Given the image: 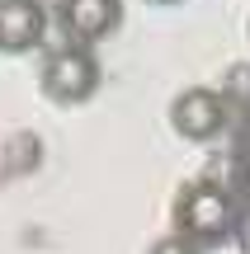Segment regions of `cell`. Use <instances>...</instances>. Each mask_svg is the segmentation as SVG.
I'll return each instance as SVG.
<instances>
[{
	"label": "cell",
	"mask_w": 250,
	"mask_h": 254,
	"mask_svg": "<svg viewBox=\"0 0 250 254\" xmlns=\"http://www.w3.org/2000/svg\"><path fill=\"white\" fill-rule=\"evenodd\" d=\"M170 226L175 236L194 240L198 250L222 245L236 226V198L222 189L217 179H189L175 193V207H170Z\"/></svg>",
	"instance_id": "6da1fadb"
},
{
	"label": "cell",
	"mask_w": 250,
	"mask_h": 254,
	"mask_svg": "<svg viewBox=\"0 0 250 254\" xmlns=\"http://www.w3.org/2000/svg\"><path fill=\"white\" fill-rule=\"evenodd\" d=\"M38 85H43V94L52 104H85L99 90V57H94V47H81V43L52 47L43 57Z\"/></svg>",
	"instance_id": "7a4b0ae2"
},
{
	"label": "cell",
	"mask_w": 250,
	"mask_h": 254,
	"mask_svg": "<svg viewBox=\"0 0 250 254\" xmlns=\"http://www.w3.org/2000/svg\"><path fill=\"white\" fill-rule=\"evenodd\" d=\"M52 24L62 43L94 47L118 33L123 24V0H52Z\"/></svg>",
	"instance_id": "3957f363"
},
{
	"label": "cell",
	"mask_w": 250,
	"mask_h": 254,
	"mask_svg": "<svg viewBox=\"0 0 250 254\" xmlns=\"http://www.w3.org/2000/svg\"><path fill=\"white\" fill-rule=\"evenodd\" d=\"M227 104L222 90H208V85H189L170 99V127H175L184 141H213L217 132L227 127Z\"/></svg>",
	"instance_id": "277c9868"
},
{
	"label": "cell",
	"mask_w": 250,
	"mask_h": 254,
	"mask_svg": "<svg viewBox=\"0 0 250 254\" xmlns=\"http://www.w3.org/2000/svg\"><path fill=\"white\" fill-rule=\"evenodd\" d=\"M47 24H52L47 0H0V52L19 57V52L43 47Z\"/></svg>",
	"instance_id": "5b68a950"
},
{
	"label": "cell",
	"mask_w": 250,
	"mask_h": 254,
	"mask_svg": "<svg viewBox=\"0 0 250 254\" xmlns=\"http://www.w3.org/2000/svg\"><path fill=\"white\" fill-rule=\"evenodd\" d=\"M147 254H203V250H198L194 240H184V236H175V231H170V236H161Z\"/></svg>",
	"instance_id": "8992f818"
},
{
	"label": "cell",
	"mask_w": 250,
	"mask_h": 254,
	"mask_svg": "<svg viewBox=\"0 0 250 254\" xmlns=\"http://www.w3.org/2000/svg\"><path fill=\"white\" fill-rule=\"evenodd\" d=\"M151 5H179V0H151Z\"/></svg>",
	"instance_id": "52a82bcc"
},
{
	"label": "cell",
	"mask_w": 250,
	"mask_h": 254,
	"mask_svg": "<svg viewBox=\"0 0 250 254\" xmlns=\"http://www.w3.org/2000/svg\"><path fill=\"white\" fill-rule=\"evenodd\" d=\"M246 179H250V160H246Z\"/></svg>",
	"instance_id": "ba28073f"
}]
</instances>
